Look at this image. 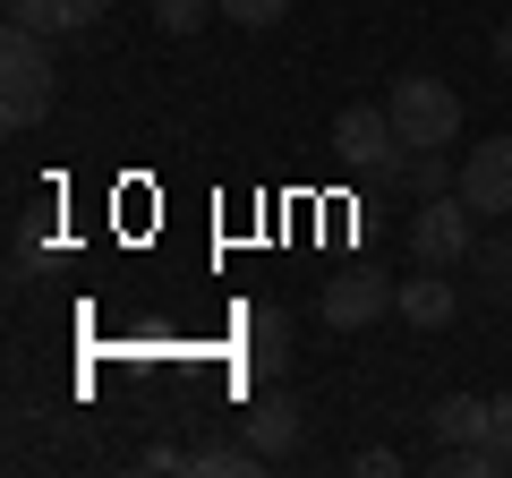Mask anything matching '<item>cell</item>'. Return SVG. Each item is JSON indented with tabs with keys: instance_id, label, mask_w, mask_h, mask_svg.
Returning <instances> with one entry per match:
<instances>
[{
	"instance_id": "obj_1",
	"label": "cell",
	"mask_w": 512,
	"mask_h": 478,
	"mask_svg": "<svg viewBox=\"0 0 512 478\" xmlns=\"http://www.w3.org/2000/svg\"><path fill=\"white\" fill-rule=\"evenodd\" d=\"M52 94H60L52 35H35V26L9 18V35H0V120H9V129H35V120H52Z\"/></svg>"
},
{
	"instance_id": "obj_2",
	"label": "cell",
	"mask_w": 512,
	"mask_h": 478,
	"mask_svg": "<svg viewBox=\"0 0 512 478\" xmlns=\"http://www.w3.org/2000/svg\"><path fill=\"white\" fill-rule=\"evenodd\" d=\"M333 163L359 171V180H393V171L410 163L402 129H393V111H384V103H350L342 120H333Z\"/></svg>"
},
{
	"instance_id": "obj_3",
	"label": "cell",
	"mask_w": 512,
	"mask_h": 478,
	"mask_svg": "<svg viewBox=\"0 0 512 478\" xmlns=\"http://www.w3.org/2000/svg\"><path fill=\"white\" fill-rule=\"evenodd\" d=\"M393 129H402V146H453L461 137V94L444 86V77H393Z\"/></svg>"
},
{
	"instance_id": "obj_4",
	"label": "cell",
	"mask_w": 512,
	"mask_h": 478,
	"mask_svg": "<svg viewBox=\"0 0 512 478\" xmlns=\"http://www.w3.org/2000/svg\"><path fill=\"white\" fill-rule=\"evenodd\" d=\"M478 248V214L444 188V197H419V214H410V257L419 265H461Z\"/></svg>"
},
{
	"instance_id": "obj_5",
	"label": "cell",
	"mask_w": 512,
	"mask_h": 478,
	"mask_svg": "<svg viewBox=\"0 0 512 478\" xmlns=\"http://www.w3.org/2000/svg\"><path fill=\"white\" fill-rule=\"evenodd\" d=\"M239 436H248L265 461H291V453H299V436H308V410H299V393L265 385V393L248 402V419H239Z\"/></svg>"
},
{
	"instance_id": "obj_6",
	"label": "cell",
	"mask_w": 512,
	"mask_h": 478,
	"mask_svg": "<svg viewBox=\"0 0 512 478\" xmlns=\"http://www.w3.org/2000/svg\"><path fill=\"white\" fill-rule=\"evenodd\" d=\"M393 299H402V282H384V274H367V265H350V274L325 282V325H333V333H359V325H376Z\"/></svg>"
},
{
	"instance_id": "obj_7",
	"label": "cell",
	"mask_w": 512,
	"mask_h": 478,
	"mask_svg": "<svg viewBox=\"0 0 512 478\" xmlns=\"http://www.w3.org/2000/svg\"><path fill=\"white\" fill-rule=\"evenodd\" d=\"M461 205L470 214H512V137H487V146L461 154Z\"/></svg>"
},
{
	"instance_id": "obj_8",
	"label": "cell",
	"mask_w": 512,
	"mask_h": 478,
	"mask_svg": "<svg viewBox=\"0 0 512 478\" xmlns=\"http://www.w3.org/2000/svg\"><path fill=\"white\" fill-rule=\"evenodd\" d=\"M239 342H248V368L256 376L291 368V316H282V308H248V316H239Z\"/></svg>"
},
{
	"instance_id": "obj_9",
	"label": "cell",
	"mask_w": 512,
	"mask_h": 478,
	"mask_svg": "<svg viewBox=\"0 0 512 478\" xmlns=\"http://www.w3.org/2000/svg\"><path fill=\"white\" fill-rule=\"evenodd\" d=\"M103 9H111V0H9V18L35 26V35H52V43H60V35H86Z\"/></svg>"
},
{
	"instance_id": "obj_10",
	"label": "cell",
	"mask_w": 512,
	"mask_h": 478,
	"mask_svg": "<svg viewBox=\"0 0 512 478\" xmlns=\"http://www.w3.org/2000/svg\"><path fill=\"white\" fill-rule=\"evenodd\" d=\"M436 274H444V265H419V274L402 282V299H393V308H402V316H410L419 333L453 325V282H436Z\"/></svg>"
},
{
	"instance_id": "obj_11",
	"label": "cell",
	"mask_w": 512,
	"mask_h": 478,
	"mask_svg": "<svg viewBox=\"0 0 512 478\" xmlns=\"http://www.w3.org/2000/svg\"><path fill=\"white\" fill-rule=\"evenodd\" d=\"M188 470H197V478H256V470H265V453H256L248 436H239V444H197Z\"/></svg>"
},
{
	"instance_id": "obj_12",
	"label": "cell",
	"mask_w": 512,
	"mask_h": 478,
	"mask_svg": "<svg viewBox=\"0 0 512 478\" xmlns=\"http://www.w3.org/2000/svg\"><path fill=\"white\" fill-rule=\"evenodd\" d=\"M436 444H487V402L444 393V402H436Z\"/></svg>"
},
{
	"instance_id": "obj_13",
	"label": "cell",
	"mask_w": 512,
	"mask_h": 478,
	"mask_svg": "<svg viewBox=\"0 0 512 478\" xmlns=\"http://www.w3.org/2000/svg\"><path fill=\"white\" fill-rule=\"evenodd\" d=\"M402 180L419 188V197H444V188H453V154H444V146H410Z\"/></svg>"
},
{
	"instance_id": "obj_14",
	"label": "cell",
	"mask_w": 512,
	"mask_h": 478,
	"mask_svg": "<svg viewBox=\"0 0 512 478\" xmlns=\"http://www.w3.org/2000/svg\"><path fill=\"white\" fill-rule=\"evenodd\" d=\"M205 18H222V0H154V26L163 35H197Z\"/></svg>"
},
{
	"instance_id": "obj_15",
	"label": "cell",
	"mask_w": 512,
	"mask_h": 478,
	"mask_svg": "<svg viewBox=\"0 0 512 478\" xmlns=\"http://www.w3.org/2000/svg\"><path fill=\"white\" fill-rule=\"evenodd\" d=\"M470 265H478V282H487V291H512V239H478Z\"/></svg>"
},
{
	"instance_id": "obj_16",
	"label": "cell",
	"mask_w": 512,
	"mask_h": 478,
	"mask_svg": "<svg viewBox=\"0 0 512 478\" xmlns=\"http://www.w3.org/2000/svg\"><path fill=\"white\" fill-rule=\"evenodd\" d=\"M222 18H231V26H248V35H265V26H282V18H291V0H222Z\"/></svg>"
},
{
	"instance_id": "obj_17",
	"label": "cell",
	"mask_w": 512,
	"mask_h": 478,
	"mask_svg": "<svg viewBox=\"0 0 512 478\" xmlns=\"http://www.w3.org/2000/svg\"><path fill=\"white\" fill-rule=\"evenodd\" d=\"M487 444L504 453V478H512V393H495V402H487Z\"/></svg>"
},
{
	"instance_id": "obj_18",
	"label": "cell",
	"mask_w": 512,
	"mask_h": 478,
	"mask_svg": "<svg viewBox=\"0 0 512 478\" xmlns=\"http://www.w3.org/2000/svg\"><path fill=\"white\" fill-rule=\"evenodd\" d=\"M350 470H359V478H393V470H402V453H393V444H367Z\"/></svg>"
},
{
	"instance_id": "obj_19",
	"label": "cell",
	"mask_w": 512,
	"mask_h": 478,
	"mask_svg": "<svg viewBox=\"0 0 512 478\" xmlns=\"http://www.w3.org/2000/svg\"><path fill=\"white\" fill-rule=\"evenodd\" d=\"M137 470H154V478H163V470H188V453H180V444H146V453H137Z\"/></svg>"
},
{
	"instance_id": "obj_20",
	"label": "cell",
	"mask_w": 512,
	"mask_h": 478,
	"mask_svg": "<svg viewBox=\"0 0 512 478\" xmlns=\"http://www.w3.org/2000/svg\"><path fill=\"white\" fill-rule=\"evenodd\" d=\"M495 60H504V69H512V26H504V35H495Z\"/></svg>"
}]
</instances>
